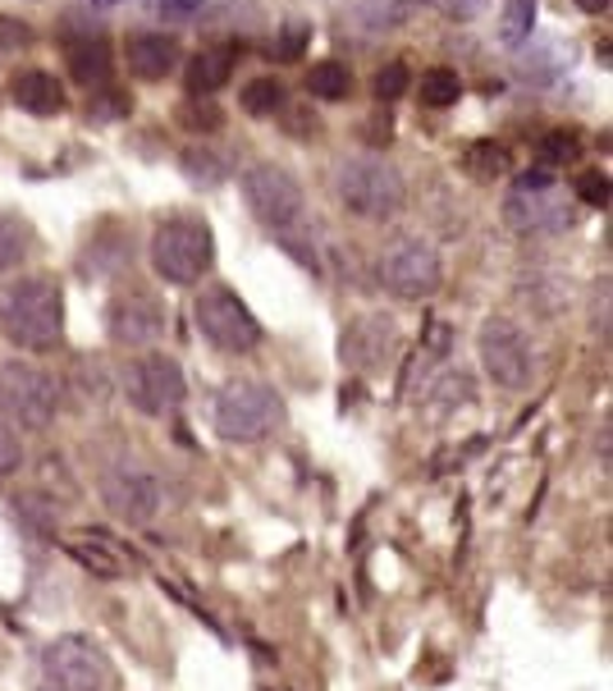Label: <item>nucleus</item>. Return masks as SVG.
Here are the masks:
<instances>
[{
  "label": "nucleus",
  "instance_id": "c9c22d12",
  "mask_svg": "<svg viewBox=\"0 0 613 691\" xmlns=\"http://www.w3.org/2000/svg\"><path fill=\"white\" fill-rule=\"evenodd\" d=\"M19 518H23L28 527H37V531H51V527H56V513H51V504H37L32 494H23V499H19Z\"/></svg>",
  "mask_w": 613,
  "mask_h": 691
},
{
  "label": "nucleus",
  "instance_id": "72a5a7b5",
  "mask_svg": "<svg viewBox=\"0 0 613 691\" xmlns=\"http://www.w3.org/2000/svg\"><path fill=\"white\" fill-rule=\"evenodd\" d=\"M19 463H23V444H19L14 427L0 421V481H6L10 472H19Z\"/></svg>",
  "mask_w": 613,
  "mask_h": 691
},
{
  "label": "nucleus",
  "instance_id": "7c9ffc66",
  "mask_svg": "<svg viewBox=\"0 0 613 691\" xmlns=\"http://www.w3.org/2000/svg\"><path fill=\"white\" fill-rule=\"evenodd\" d=\"M179 120H183V129H193V133H215L224 124V110L211 106V101H193V106L179 110Z\"/></svg>",
  "mask_w": 613,
  "mask_h": 691
},
{
  "label": "nucleus",
  "instance_id": "1a4fd4ad",
  "mask_svg": "<svg viewBox=\"0 0 613 691\" xmlns=\"http://www.w3.org/2000/svg\"><path fill=\"white\" fill-rule=\"evenodd\" d=\"M243 202L248 211L271 224V229H289L298 216H302V188L289 170L261 161V166H248L243 170Z\"/></svg>",
  "mask_w": 613,
  "mask_h": 691
},
{
  "label": "nucleus",
  "instance_id": "0eeeda50",
  "mask_svg": "<svg viewBox=\"0 0 613 691\" xmlns=\"http://www.w3.org/2000/svg\"><path fill=\"white\" fill-rule=\"evenodd\" d=\"M193 317H198V330L224 353H252L261 343V326L248 312V302L234 289H224V284H215V289H207L198 298Z\"/></svg>",
  "mask_w": 613,
  "mask_h": 691
},
{
  "label": "nucleus",
  "instance_id": "2f4dec72",
  "mask_svg": "<svg viewBox=\"0 0 613 691\" xmlns=\"http://www.w3.org/2000/svg\"><path fill=\"white\" fill-rule=\"evenodd\" d=\"M408 64H385V69H380L375 73V97L380 101H399L403 92H408Z\"/></svg>",
  "mask_w": 613,
  "mask_h": 691
},
{
  "label": "nucleus",
  "instance_id": "a878e982",
  "mask_svg": "<svg viewBox=\"0 0 613 691\" xmlns=\"http://www.w3.org/2000/svg\"><path fill=\"white\" fill-rule=\"evenodd\" d=\"M535 0H509L504 6V14H500V42L509 47V51H517L526 37H531V28H535Z\"/></svg>",
  "mask_w": 613,
  "mask_h": 691
},
{
  "label": "nucleus",
  "instance_id": "a211bd4d",
  "mask_svg": "<svg viewBox=\"0 0 613 691\" xmlns=\"http://www.w3.org/2000/svg\"><path fill=\"white\" fill-rule=\"evenodd\" d=\"M64 60H69V79L73 83L101 88L110 79V69H114V47L105 42V37H83V42H69Z\"/></svg>",
  "mask_w": 613,
  "mask_h": 691
},
{
  "label": "nucleus",
  "instance_id": "7ed1b4c3",
  "mask_svg": "<svg viewBox=\"0 0 613 691\" xmlns=\"http://www.w3.org/2000/svg\"><path fill=\"white\" fill-rule=\"evenodd\" d=\"M284 421V399L265 380H229L215 399V431L229 444H257Z\"/></svg>",
  "mask_w": 613,
  "mask_h": 691
},
{
  "label": "nucleus",
  "instance_id": "c756f323",
  "mask_svg": "<svg viewBox=\"0 0 613 691\" xmlns=\"http://www.w3.org/2000/svg\"><path fill=\"white\" fill-rule=\"evenodd\" d=\"M183 174L193 179V183H220L224 179V161H215L211 151L198 142L193 151H183Z\"/></svg>",
  "mask_w": 613,
  "mask_h": 691
},
{
  "label": "nucleus",
  "instance_id": "f704fd0d",
  "mask_svg": "<svg viewBox=\"0 0 613 691\" xmlns=\"http://www.w3.org/2000/svg\"><path fill=\"white\" fill-rule=\"evenodd\" d=\"M23 47H32V28L23 19L0 14V51H23Z\"/></svg>",
  "mask_w": 613,
  "mask_h": 691
},
{
  "label": "nucleus",
  "instance_id": "2eb2a0df",
  "mask_svg": "<svg viewBox=\"0 0 613 691\" xmlns=\"http://www.w3.org/2000/svg\"><path fill=\"white\" fill-rule=\"evenodd\" d=\"M504 220L517 234H554L572 220V207L563 202L559 183L554 188H541V193H513L504 202Z\"/></svg>",
  "mask_w": 613,
  "mask_h": 691
},
{
  "label": "nucleus",
  "instance_id": "6e6552de",
  "mask_svg": "<svg viewBox=\"0 0 613 691\" xmlns=\"http://www.w3.org/2000/svg\"><path fill=\"white\" fill-rule=\"evenodd\" d=\"M105 655L88 637H60L42 655V687L47 691H105Z\"/></svg>",
  "mask_w": 613,
  "mask_h": 691
},
{
  "label": "nucleus",
  "instance_id": "e433bc0d",
  "mask_svg": "<svg viewBox=\"0 0 613 691\" xmlns=\"http://www.w3.org/2000/svg\"><path fill=\"white\" fill-rule=\"evenodd\" d=\"M207 0H157V14L161 19H193Z\"/></svg>",
  "mask_w": 613,
  "mask_h": 691
},
{
  "label": "nucleus",
  "instance_id": "5701e85b",
  "mask_svg": "<svg viewBox=\"0 0 613 691\" xmlns=\"http://www.w3.org/2000/svg\"><path fill=\"white\" fill-rule=\"evenodd\" d=\"M37 239H32V224L19 216H0V271H14L32 257Z\"/></svg>",
  "mask_w": 613,
  "mask_h": 691
},
{
  "label": "nucleus",
  "instance_id": "bb28decb",
  "mask_svg": "<svg viewBox=\"0 0 613 691\" xmlns=\"http://www.w3.org/2000/svg\"><path fill=\"white\" fill-rule=\"evenodd\" d=\"M239 101H243L248 114H257V120H261V114H280L284 110V88L275 79H252Z\"/></svg>",
  "mask_w": 613,
  "mask_h": 691
},
{
  "label": "nucleus",
  "instance_id": "39448f33",
  "mask_svg": "<svg viewBox=\"0 0 613 691\" xmlns=\"http://www.w3.org/2000/svg\"><path fill=\"white\" fill-rule=\"evenodd\" d=\"M0 412L19 431H47L60 412V380L28 362H0Z\"/></svg>",
  "mask_w": 613,
  "mask_h": 691
},
{
  "label": "nucleus",
  "instance_id": "ea45409f",
  "mask_svg": "<svg viewBox=\"0 0 613 691\" xmlns=\"http://www.w3.org/2000/svg\"><path fill=\"white\" fill-rule=\"evenodd\" d=\"M92 6H97V10H114V6H120V0H92Z\"/></svg>",
  "mask_w": 613,
  "mask_h": 691
},
{
  "label": "nucleus",
  "instance_id": "9d476101",
  "mask_svg": "<svg viewBox=\"0 0 613 691\" xmlns=\"http://www.w3.org/2000/svg\"><path fill=\"white\" fill-rule=\"evenodd\" d=\"M124 394H129V403H133L142 417H165V412H174V408L183 403L188 385H183V371H179L174 358L147 353V358H138V362L129 367Z\"/></svg>",
  "mask_w": 613,
  "mask_h": 691
},
{
  "label": "nucleus",
  "instance_id": "c85d7f7f",
  "mask_svg": "<svg viewBox=\"0 0 613 691\" xmlns=\"http://www.w3.org/2000/svg\"><path fill=\"white\" fill-rule=\"evenodd\" d=\"M306 47H312V28H306V23H284L280 37H275V47H271V56L284 60V64H298L306 56Z\"/></svg>",
  "mask_w": 613,
  "mask_h": 691
},
{
  "label": "nucleus",
  "instance_id": "4be33fe9",
  "mask_svg": "<svg viewBox=\"0 0 613 691\" xmlns=\"http://www.w3.org/2000/svg\"><path fill=\"white\" fill-rule=\"evenodd\" d=\"M463 170H468V179H476V183H490V179H504L509 174V147L504 142H472L468 151H463Z\"/></svg>",
  "mask_w": 613,
  "mask_h": 691
},
{
  "label": "nucleus",
  "instance_id": "f8f14e48",
  "mask_svg": "<svg viewBox=\"0 0 613 691\" xmlns=\"http://www.w3.org/2000/svg\"><path fill=\"white\" fill-rule=\"evenodd\" d=\"M481 362H485V371H490V380L494 385H504V390H522L526 380H531V343H526V334L513 326V321H504V317H490L485 326H481Z\"/></svg>",
  "mask_w": 613,
  "mask_h": 691
},
{
  "label": "nucleus",
  "instance_id": "4c0bfd02",
  "mask_svg": "<svg viewBox=\"0 0 613 691\" xmlns=\"http://www.w3.org/2000/svg\"><path fill=\"white\" fill-rule=\"evenodd\" d=\"M577 6H582L586 14H604V10H609V0H577Z\"/></svg>",
  "mask_w": 613,
  "mask_h": 691
},
{
  "label": "nucleus",
  "instance_id": "4468645a",
  "mask_svg": "<svg viewBox=\"0 0 613 691\" xmlns=\"http://www.w3.org/2000/svg\"><path fill=\"white\" fill-rule=\"evenodd\" d=\"M399 349V330L390 317H358L339 339V358L349 371L366 375V371H380Z\"/></svg>",
  "mask_w": 613,
  "mask_h": 691
},
{
  "label": "nucleus",
  "instance_id": "423d86ee",
  "mask_svg": "<svg viewBox=\"0 0 613 691\" xmlns=\"http://www.w3.org/2000/svg\"><path fill=\"white\" fill-rule=\"evenodd\" d=\"M375 271H380V284H385L390 293L399 298H431L444 280V266H440V252L431 243H421V239H394L380 248V261H375Z\"/></svg>",
  "mask_w": 613,
  "mask_h": 691
},
{
  "label": "nucleus",
  "instance_id": "9b49d317",
  "mask_svg": "<svg viewBox=\"0 0 613 691\" xmlns=\"http://www.w3.org/2000/svg\"><path fill=\"white\" fill-rule=\"evenodd\" d=\"M101 499H105V509L120 518L124 527H147V522H157V513L165 509L161 481L151 477V472H142V468H114V472H105Z\"/></svg>",
  "mask_w": 613,
  "mask_h": 691
},
{
  "label": "nucleus",
  "instance_id": "393cba45",
  "mask_svg": "<svg viewBox=\"0 0 613 691\" xmlns=\"http://www.w3.org/2000/svg\"><path fill=\"white\" fill-rule=\"evenodd\" d=\"M582 133L577 129H550L545 138H541V147H535V157H541V166L545 170H563V166H572L582 157Z\"/></svg>",
  "mask_w": 613,
  "mask_h": 691
},
{
  "label": "nucleus",
  "instance_id": "58836bf2",
  "mask_svg": "<svg viewBox=\"0 0 613 691\" xmlns=\"http://www.w3.org/2000/svg\"><path fill=\"white\" fill-rule=\"evenodd\" d=\"M481 10V0H463V14H476Z\"/></svg>",
  "mask_w": 613,
  "mask_h": 691
},
{
  "label": "nucleus",
  "instance_id": "412c9836",
  "mask_svg": "<svg viewBox=\"0 0 613 691\" xmlns=\"http://www.w3.org/2000/svg\"><path fill=\"white\" fill-rule=\"evenodd\" d=\"M306 92L316 101H343L353 92V69L339 64V60H321V64L306 69Z\"/></svg>",
  "mask_w": 613,
  "mask_h": 691
},
{
  "label": "nucleus",
  "instance_id": "6ab92c4d",
  "mask_svg": "<svg viewBox=\"0 0 613 691\" xmlns=\"http://www.w3.org/2000/svg\"><path fill=\"white\" fill-rule=\"evenodd\" d=\"M10 92H14V101H19L28 114H42V120H47V114H60V110L69 106V101H64V88L51 79L47 69H23Z\"/></svg>",
  "mask_w": 613,
  "mask_h": 691
},
{
  "label": "nucleus",
  "instance_id": "f3484780",
  "mask_svg": "<svg viewBox=\"0 0 613 691\" xmlns=\"http://www.w3.org/2000/svg\"><path fill=\"white\" fill-rule=\"evenodd\" d=\"M124 51H129V69L147 83L165 79V73L179 64V42L170 32H138V37H129Z\"/></svg>",
  "mask_w": 613,
  "mask_h": 691
},
{
  "label": "nucleus",
  "instance_id": "cd10ccee",
  "mask_svg": "<svg viewBox=\"0 0 613 691\" xmlns=\"http://www.w3.org/2000/svg\"><path fill=\"white\" fill-rule=\"evenodd\" d=\"M129 110H133V97L124 88H101L88 101V120L92 124H114V120H129Z\"/></svg>",
  "mask_w": 613,
  "mask_h": 691
},
{
  "label": "nucleus",
  "instance_id": "b1692460",
  "mask_svg": "<svg viewBox=\"0 0 613 691\" xmlns=\"http://www.w3.org/2000/svg\"><path fill=\"white\" fill-rule=\"evenodd\" d=\"M416 92H421V106H431V110H449L458 97H463V79H458V69L435 64V69L421 73Z\"/></svg>",
  "mask_w": 613,
  "mask_h": 691
},
{
  "label": "nucleus",
  "instance_id": "aec40b11",
  "mask_svg": "<svg viewBox=\"0 0 613 691\" xmlns=\"http://www.w3.org/2000/svg\"><path fill=\"white\" fill-rule=\"evenodd\" d=\"M229 69H234V51H229V47L198 51L193 60H188V92H193V97L220 92L229 83Z\"/></svg>",
  "mask_w": 613,
  "mask_h": 691
},
{
  "label": "nucleus",
  "instance_id": "20e7f679",
  "mask_svg": "<svg viewBox=\"0 0 613 691\" xmlns=\"http://www.w3.org/2000/svg\"><path fill=\"white\" fill-rule=\"evenodd\" d=\"M215 261V239L207 220L198 216H174L151 234V266L170 284H198Z\"/></svg>",
  "mask_w": 613,
  "mask_h": 691
},
{
  "label": "nucleus",
  "instance_id": "dca6fc26",
  "mask_svg": "<svg viewBox=\"0 0 613 691\" xmlns=\"http://www.w3.org/2000/svg\"><path fill=\"white\" fill-rule=\"evenodd\" d=\"M64 554L79 563V568H88L92 578H120V572H129L133 568V559L124 554V545H114L105 531H97V527H88V531H69L64 535Z\"/></svg>",
  "mask_w": 613,
  "mask_h": 691
},
{
  "label": "nucleus",
  "instance_id": "ddd939ff",
  "mask_svg": "<svg viewBox=\"0 0 613 691\" xmlns=\"http://www.w3.org/2000/svg\"><path fill=\"white\" fill-rule=\"evenodd\" d=\"M105 326H110L114 343H124V349H147V343H157L161 330H165V307H161V298H151L142 289H129V293H120L110 302Z\"/></svg>",
  "mask_w": 613,
  "mask_h": 691
},
{
  "label": "nucleus",
  "instance_id": "f03ea898",
  "mask_svg": "<svg viewBox=\"0 0 613 691\" xmlns=\"http://www.w3.org/2000/svg\"><path fill=\"white\" fill-rule=\"evenodd\" d=\"M334 193L343 202V211H353L358 220H390L403 211V174L380 161V157H353L334 170Z\"/></svg>",
  "mask_w": 613,
  "mask_h": 691
},
{
  "label": "nucleus",
  "instance_id": "f257e3e1",
  "mask_svg": "<svg viewBox=\"0 0 613 691\" xmlns=\"http://www.w3.org/2000/svg\"><path fill=\"white\" fill-rule=\"evenodd\" d=\"M0 334H6L14 349L28 353H47L64 334V298L60 284L47 276H28L14 280L0 293Z\"/></svg>",
  "mask_w": 613,
  "mask_h": 691
},
{
  "label": "nucleus",
  "instance_id": "a19ab883",
  "mask_svg": "<svg viewBox=\"0 0 613 691\" xmlns=\"http://www.w3.org/2000/svg\"><path fill=\"white\" fill-rule=\"evenodd\" d=\"M0 655H6V650H0Z\"/></svg>",
  "mask_w": 613,
  "mask_h": 691
},
{
  "label": "nucleus",
  "instance_id": "473e14b6",
  "mask_svg": "<svg viewBox=\"0 0 613 691\" xmlns=\"http://www.w3.org/2000/svg\"><path fill=\"white\" fill-rule=\"evenodd\" d=\"M577 198L586 202V207H609V174L604 170H586V174H577Z\"/></svg>",
  "mask_w": 613,
  "mask_h": 691
}]
</instances>
